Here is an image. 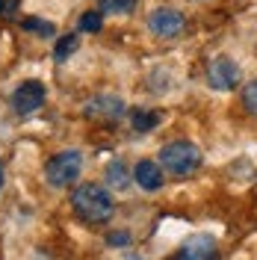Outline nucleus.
<instances>
[{"label": "nucleus", "mask_w": 257, "mask_h": 260, "mask_svg": "<svg viewBox=\"0 0 257 260\" xmlns=\"http://www.w3.org/2000/svg\"><path fill=\"white\" fill-rule=\"evenodd\" d=\"M71 207H74V213L80 216L83 222L98 225V222H110L113 219L115 201L101 183H80L74 189V195H71Z\"/></svg>", "instance_id": "obj_1"}, {"label": "nucleus", "mask_w": 257, "mask_h": 260, "mask_svg": "<svg viewBox=\"0 0 257 260\" xmlns=\"http://www.w3.org/2000/svg\"><path fill=\"white\" fill-rule=\"evenodd\" d=\"M198 166H201V151L186 139H177V142H169L160 148V169L175 178L192 175V172H198Z\"/></svg>", "instance_id": "obj_2"}, {"label": "nucleus", "mask_w": 257, "mask_h": 260, "mask_svg": "<svg viewBox=\"0 0 257 260\" xmlns=\"http://www.w3.org/2000/svg\"><path fill=\"white\" fill-rule=\"evenodd\" d=\"M80 169H83V157L80 151L68 148V151H59L53 154L45 166V178H48L50 186H68L80 178Z\"/></svg>", "instance_id": "obj_3"}, {"label": "nucleus", "mask_w": 257, "mask_h": 260, "mask_svg": "<svg viewBox=\"0 0 257 260\" xmlns=\"http://www.w3.org/2000/svg\"><path fill=\"white\" fill-rule=\"evenodd\" d=\"M240 65L234 62L231 56H216L207 65V86L216 92H231L240 86Z\"/></svg>", "instance_id": "obj_4"}, {"label": "nucleus", "mask_w": 257, "mask_h": 260, "mask_svg": "<svg viewBox=\"0 0 257 260\" xmlns=\"http://www.w3.org/2000/svg\"><path fill=\"white\" fill-rule=\"evenodd\" d=\"M45 98H48L45 83L24 80L15 92H12V110H15L18 115H30V113H36V110L45 104Z\"/></svg>", "instance_id": "obj_5"}, {"label": "nucleus", "mask_w": 257, "mask_h": 260, "mask_svg": "<svg viewBox=\"0 0 257 260\" xmlns=\"http://www.w3.org/2000/svg\"><path fill=\"white\" fill-rule=\"evenodd\" d=\"M175 260H219V245L210 234H192L180 243Z\"/></svg>", "instance_id": "obj_6"}, {"label": "nucleus", "mask_w": 257, "mask_h": 260, "mask_svg": "<svg viewBox=\"0 0 257 260\" xmlns=\"http://www.w3.org/2000/svg\"><path fill=\"white\" fill-rule=\"evenodd\" d=\"M148 30L154 36H160V39H177L183 32V15L172 6H160L148 18Z\"/></svg>", "instance_id": "obj_7"}, {"label": "nucleus", "mask_w": 257, "mask_h": 260, "mask_svg": "<svg viewBox=\"0 0 257 260\" xmlns=\"http://www.w3.org/2000/svg\"><path fill=\"white\" fill-rule=\"evenodd\" d=\"M86 115L98 121H115L124 115V101L118 95H95L86 104Z\"/></svg>", "instance_id": "obj_8"}, {"label": "nucleus", "mask_w": 257, "mask_h": 260, "mask_svg": "<svg viewBox=\"0 0 257 260\" xmlns=\"http://www.w3.org/2000/svg\"><path fill=\"white\" fill-rule=\"evenodd\" d=\"M133 180L142 186L145 192H157V189L163 186V169H160V162L139 160V162H136V169H133Z\"/></svg>", "instance_id": "obj_9"}, {"label": "nucleus", "mask_w": 257, "mask_h": 260, "mask_svg": "<svg viewBox=\"0 0 257 260\" xmlns=\"http://www.w3.org/2000/svg\"><path fill=\"white\" fill-rule=\"evenodd\" d=\"M130 121H133V130H136V133H151V130L160 124V113H154V110H145V107H139V110H133Z\"/></svg>", "instance_id": "obj_10"}, {"label": "nucleus", "mask_w": 257, "mask_h": 260, "mask_svg": "<svg viewBox=\"0 0 257 260\" xmlns=\"http://www.w3.org/2000/svg\"><path fill=\"white\" fill-rule=\"evenodd\" d=\"M107 183L113 186V189H124L130 180H127V166L124 160H113L107 166Z\"/></svg>", "instance_id": "obj_11"}, {"label": "nucleus", "mask_w": 257, "mask_h": 260, "mask_svg": "<svg viewBox=\"0 0 257 260\" xmlns=\"http://www.w3.org/2000/svg\"><path fill=\"white\" fill-rule=\"evenodd\" d=\"M139 0H101V15H130Z\"/></svg>", "instance_id": "obj_12"}, {"label": "nucleus", "mask_w": 257, "mask_h": 260, "mask_svg": "<svg viewBox=\"0 0 257 260\" xmlns=\"http://www.w3.org/2000/svg\"><path fill=\"white\" fill-rule=\"evenodd\" d=\"M77 48H80V39H77L74 32H68V36H62V39L56 42L53 59H56V62H65V59H68V56H71V53H74Z\"/></svg>", "instance_id": "obj_13"}, {"label": "nucleus", "mask_w": 257, "mask_h": 260, "mask_svg": "<svg viewBox=\"0 0 257 260\" xmlns=\"http://www.w3.org/2000/svg\"><path fill=\"white\" fill-rule=\"evenodd\" d=\"M21 27L30 30V32H39V36H53V32H56V27H53L50 21H42V18H24Z\"/></svg>", "instance_id": "obj_14"}, {"label": "nucleus", "mask_w": 257, "mask_h": 260, "mask_svg": "<svg viewBox=\"0 0 257 260\" xmlns=\"http://www.w3.org/2000/svg\"><path fill=\"white\" fill-rule=\"evenodd\" d=\"M101 27H104V15H101V9L83 12V18H80V30L83 32H98Z\"/></svg>", "instance_id": "obj_15"}, {"label": "nucleus", "mask_w": 257, "mask_h": 260, "mask_svg": "<svg viewBox=\"0 0 257 260\" xmlns=\"http://www.w3.org/2000/svg\"><path fill=\"white\" fill-rule=\"evenodd\" d=\"M242 107H245L251 115H257V80L242 86Z\"/></svg>", "instance_id": "obj_16"}, {"label": "nucleus", "mask_w": 257, "mask_h": 260, "mask_svg": "<svg viewBox=\"0 0 257 260\" xmlns=\"http://www.w3.org/2000/svg\"><path fill=\"white\" fill-rule=\"evenodd\" d=\"M107 245H113V248H124V245H130V234L127 231H113V234H107Z\"/></svg>", "instance_id": "obj_17"}, {"label": "nucleus", "mask_w": 257, "mask_h": 260, "mask_svg": "<svg viewBox=\"0 0 257 260\" xmlns=\"http://www.w3.org/2000/svg\"><path fill=\"white\" fill-rule=\"evenodd\" d=\"M18 9V0H0V15L3 18H12Z\"/></svg>", "instance_id": "obj_18"}, {"label": "nucleus", "mask_w": 257, "mask_h": 260, "mask_svg": "<svg viewBox=\"0 0 257 260\" xmlns=\"http://www.w3.org/2000/svg\"><path fill=\"white\" fill-rule=\"evenodd\" d=\"M3 183H6V172H3V162H0V189H3Z\"/></svg>", "instance_id": "obj_19"}, {"label": "nucleus", "mask_w": 257, "mask_h": 260, "mask_svg": "<svg viewBox=\"0 0 257 260\" xmlns=\"http://www.w3.org/2000/svg\"><path fill=\"white\" fill-rule=\"evenodd\" d=\"M127 260H142V257H136V254H130V257Z\"/></svg>", "instance_id": "obj_20"}]
</instances>
